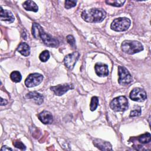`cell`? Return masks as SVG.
Segmentation results:
<instances>
[{
	"instance_id": "obj_1",
	"label": "cell",
	"mask_w": 151,
	"mask_h": 151,
	"mask_svg": "<svg viewBox=\"0 0 151 151\" xmlns=\"http://www.w3.org/2000/svg\"><path fill=\"white\" fill-rule=\"evenodd\" d=\"M32 34L35 38L41 40L45 45L50 47H57L59 45L58 40L46 33L39 24L33 23Z\"/></svg>"
},
{
	"instance_id": "obj_2",
	"label": "cell",
	"mask_w": 151,
	"mask_h": 151,
	"mask_svg": "<svg viewBox=\"0 0 151 151\" xmlns=\"http://www.w3.org/2000/svg\"><path fill=\"white\" fill-rule=\"evenodd\" d=\"M106 17V11L101 8H91L84 10L81 13V18L90 23L101 22Z\"/></svg>"
},
{
	"instance_id": "obj_3",
	"label": "cell",
	"mask_w": 151,
	"mask_h": 151,
	"mask_svg": "<svg viewBox=\"0 0 151 151\" xmlns=\"http://www.w3.org/2000/svg\"><path fill=\"white\" fill-rule=\"evenodd\" d=\"M122 50L123 52L128 54H134L142 51L143 50L142 44L135 40H125L121 45Z\"/></svg>"
},
{
	"instance_id": "obj_4",
	"label": "cell",
	"mask_w": 151,
	"mask_h": 151,
	"mask_svg": "<svg viewBox=\"0 0 151 151\" xmlns=\"http://www.w3.org/2000/svg\"><path fill=\"white\" fill-rule=\"evenodd\" d=\"M110 106L115 111H124L129 107L128 100L125 96H119L111 101Z\"/></svg>"
},
{
	"instance_id": "obj_5",
	"label": "cell",
	"mask_w": 151,
	"mask_h": 151,
	"mask_svg": "<svg viewBox=\"0 0 151 151\" xmlns=\"http://www.w3.org/2000/svg\"><path fill=\"white\" fill-rule=\"evenodd\" d=\"M130 24L131 22L129 18L126 17H120L116 18L113 20L111 24L110 28L111 29L115 31H124L129 28Z\"/></svg>"
},
{
	"instance_id": "obj_6",
	"label": "cell",
	"mask_w": 151,
	"mask_h": 151,
	"mask_svg": "<svg viewBox=\"0 0 151 151\" xmlns=\"http://www.w3.org/2000/svg\"><path fill=\"white\" fill-rule=\"evenodd\" d=\"M118 74V82L120 85L126 86L132 81V77L129 71L125 67L123 66H119Z\"/></svg>"
},
{
	"instance_id": "obj_7",
	"label": "cell",
	"mask_w": 151,
	"mask_h": 151,
	"mask_svg": "<svg viewBox=\"0 0 151 151\" xmlns=\"http://www.w3.org/2000/svg\"><path fill=\"white\" fill-rule=\"evenodd\" d=\"M43 80L42 75L39 73L30 74L25 80V85L27 87H32L40 84Z\"/></svg>"
},
{
	"instance_id": "obj_8",
	"label": "cell",
	"mask_w": 151,
	"mask_h": 151,
	"mask_svg": "<svg viewBox=\"0 0 151 151\" xmlns=\"http://www.w3.org/2000/svg\"><path fill=\"white\" fill-rule=\"evenodd\" d=\"M129 97L133 101L137 102H142L146 99L147 95L145 90L137 87L134 88L131 91Z\"/></svg>"
},
{
	"instance_id": "obj_9",
	"label": "cell",
	"mask_w": 151,
	"mask_h": 151,
	"mask_svg": "<svg viewBox=\"0 0 151 151\" xmlns=\"http://www.w3.org/2000/svg\"><path fill=\"white\" fill-rule=\"evenodd\" d=\"M80 57V53L78 52H73L71 54L65 55L64 59L65 65L70 70L74 68L76 63Z\"/></svg>"
},
{
	"instance_id": "obj_10",
	"label": "cell",
	"mask_w": 151,
	"mask_h": 151,
	"mask_svg": "<svg viewBox=\"0 0 151 151\" xmlns=\"http://www.w3.org/2000/svg\"><path fill=\"white\" fill-rule=\"evenodd\" d=\"M74 86L71 84H58L55 86H51L50 89L54 92V93L57 96H62L65 94L67 91L70 89H73Z\"/></svg>"
},
{
	"instance_id": "obj_11",
	"label": "cell",
	"mask_w": 151,
	"mask_h": 151,
	"mask_svg": "<svg viewBox=\"0 0 151 151\" xmlns=\"http://www.w3.org/2000/svg\"><path fill=\"white\" fill-rule=\"evenodd\" d=\"M95 71L97 76L99 77H106L109 75V71L107 65L101 63H97L94 66Z\"/></svg>"
},
{
	"instance_id": "obj_12",
	"label": "cell",
	"mask_w": 151,
	"mask_h": 151,
	"mask_svg": "<svg viewBox=\"0 0 151 151\" xmlns=\"http://www.w3.org/2000/svg\"><path fill=\"white\" fill-rule=\"evenodd\" d=\"M39 120L44 124H50L53 122V117L52 114L46 110L42 111L37 114Z\"/></svg>"
},
{
	"instance_id": "obj_13",
	"label": "cell",
	"mask_w": 151,
	"mask_h": 151,
	"mask_svg": "<svg viewBox=\"0 0 151 151\" xmlns=\"http://www.w3.org/2000/svg\"><path fill=\"white\" fill-rule=\"evenodd\" d=\"M94 145L100 150H111L112 146L110 143L101 139H96L93 140Z\"/></svg>"
},
{
	"instance_id": "obj_14",
	"label": "cell",
	"mask_w": 151,
	"mask_h": 151,
	"mask_svg": "<svg viewBox=\"0 0 151 151\" xmlns=\"http://www.w3.org/2000/svg\"><path fill=\"white\" fill-rule=\"evenodd\" d=\"M0 17L2 21H6L9 23H12L15 20V17L12 13L9 10L4 9L2 7H1Z\"/></svg>"
},
{
	"instance_id": "obj_15",
	"label": "cell",
	"mask_w": 151,
	"mask_h": 151,
	"mask_svg": "<svg viewBox=\"0 0 151 151\" xmlns=\"http://www.w3.org/2000/svg\"><path fill=\"white\" fill-rule=\"evenodd\" d=\"M26 97L29 99H32L37 104H41L44 101V96L42 94L37 91H31L27 94Z\"/></svg>"
},
{
	"instance_id": "obj_16",
	"label": "cell",
	"mask_w": 151,
	"mask_h": 151,
	"mask_svg": "<svg viewBox=\"0 0 151 151\" xmlns=\"http://www.w3.org/2000/svg\"><path fill=\"white\" fill-rule=\"evenodd\" d=\"M17 50L25 57L28 56L30 54V47L26 42H22L19 44Z\"/></svg>"
},
{
	"instance_id": "obj_17",
	"label": "cell",
	"mask_w": 151,
	"mask_h": 151,
	"mask_svg": "<svg viewBox=\"0 0 151 151\" xmlns=\"http://www.w3.org/2000/svg\"><path fill=\"white\" fill-rule=\"evenodd\" d=\"M24 8L27 11H32L36 12L38 10L37 5L32 1H26L23 3L22 5Z\"/></svg>"
},
{
	"instance_id": "obj_18",
	"label": "cell",
	"mask_w": 151,
	"mask_h": 151,
	"mask_svg": "<svg viewBox=\"0 0 151 151\" xmlns=\"http://www.w3.org/2000/svg\"><path fill=\"white\" fill-rule=\"evenodd\" d=\"M138 141L142 144H146L150 142L151 140V135L149 133H146L139 136L137 138Z\"/></svg>"
},
{
	"instance_id": "obj_19",
	"label": "cell",
	"mask_w": 151,
	"mask_h": 151,
	"mask_svg": "<svg viewBox=\"0 0 151 151\" xmlns=\"http://www.w3.org/2000/svg\"><path fill=\"white\" fill-rule=\"evenodd\" d=\"M10 78L11 80L15 83L20 82L22 79V76L21 73L18 71H12L10 74Z\"/></svg>"
},
{
	"instance_id": "obj_20",
	"label": "cell",
	"mask_w": 151,
	"mask_h": 151,
	"mask_svg": "<svg viewBox=\"0 0 151 151\" xmlns=\"http://www.w3.org/2000/svg\"><path fill=\"white\" fill-rule=\"evenodd\" d=\"M125 1H120V0H107L106 1V3L111 6H116V7H120L122 6L125 3Z\"/></svg>"
},
{
	"instance_id": "obj_21",
	"label": "cell",
	"mask_w": 151,
	"mask_h": 151,
	"mask_svg": "<svg viewBox=\"0 0 151 151\" xmlns=\"http://www.w3.org/2000/svg\"><path fill=\"white\" fill-rule=\"evenodd\" d=\"M99 105V99L96 96H93L91 99L90 109L91 111H94Z\"/></svg>"
},
{
	"instance_id": "obj_22",
	"label": "cell",
	"mask_w": 151,
	"mask_h": 151,
	"mask_svg": "<svg viewBox=\"0 0 151 151\" xmlns=\"http://www.w3.org/2000/svg\"><path fill=\"white\" fill-rule=\"evenodd\" d=\"M40 60L42 62H46L50 58V53L47 50H45L42 51L39 55Z\"/></svg>"
},
{
	"instance_id": "obj_23",
	"label": "cell",
	"mask_w": 151,
	"mask_h": 151,
	"mask_svg": "<svg viewBox=\"0 0 151 151\" xmlns=\"http://www.w3.org/2000/svg\"><path fill=\"white\" fill-rule=\"evenodd\" d=\"M13 145L15 147H17L20 150H24L26 149V146H25V145H24V143L19 140H14L13 142Z\"/></svg>"
},
{
	"instance_id": "obj_24",
	"label": "cell",
	"mask_w": 151,
	"mask_h": 151,
	"mask_svg": "<svg viewBox=\"0 0 151 151\" xmlns=\"http://www.w3.org/2000/svg\"><path fill=\"white\" fill-rule=\"evenodd\" d=\"M132 110L130 113V117H137L140 115L141 114V108L139 106H137L136 108Z\"/></svg>"
},
{
	"instance_id": "obj_25",
	"label": "cell",
	"mask_w": 151,
	"mask_h": 151,
	"mask_svg": "<svg viewBox=\"0 0 151 151\" xmlns=\"http://www.w3.org/2000/svg\"><path fill=\"white\" fill-rule=\"evenodd\" d=\"M77 1H70L67 0L65 1V8L66 9H70L73 8L76 5Z\"/></svg>"
},
{
	"instance_id": "obj_26",
	"label": "cell",
	"mask_w": 151,
	"mask_h": 151,
	"mask_svg": "<svg viewBox=\"0 0 151 151\" xmlns=\"http://www.w3.org/2000/svg\"><path fill=\"white\" fill-rule=\"evenodd\" d=\"M67 42L73 48H75L76 47V41L73 35H68L67 37Z\"/></svg>"
},
{
	"instance_id": "obj_27",
	"label": "cell",
	"mask_w": 151,
	"mask_h": 151,
	"mask_svg": "<svg viewBox=\"0 0 151 151\" xmlns=\"http://www.w3.org/2000/svg\"><path fill=\"white\" fill-rule=\"evenodd\" d=\"M7 104V101L1 97V106H4Z\"/></svg>"
},
{
	"instance_id": "obj_28",
	"label": "cell",
	"mask_w": 151,
	"mask_h": 151,
	"mask_svg": "<svg viewBox=\"0 0 151 151\" xmlns=\"http://www.w3.org/2000/svg\"><path fill=\"white\" fill-rule=\"evenodd\" d=\"M12 149L10 147H8L6 146H3L1 149V150H12Z\"/></svg>"
}]
</instances>
